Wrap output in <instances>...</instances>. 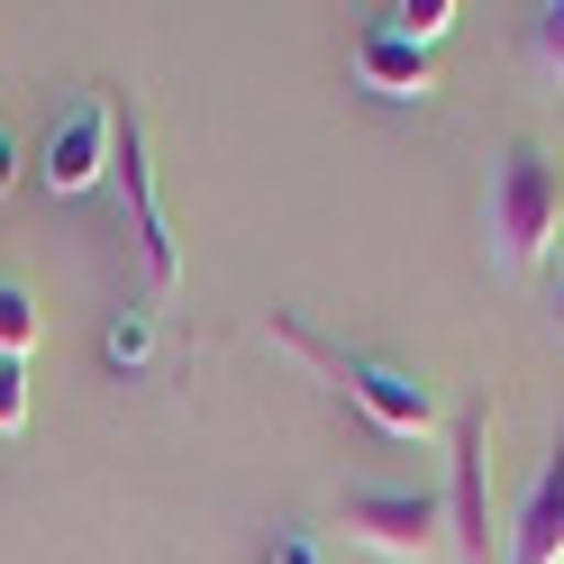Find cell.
<instances>
[{"instance_id": "6da1fadb", "label": "cell", "mask_w": 564, "mask_h": 564, "mask_svg": "<svg viewBox=\"0 0 564 564\" xmlns=\"http://www.w3.org/2000/svg\"><path fill=\"white\" fill-rule=\"evenodd\" d=\"M264 337L282 346V356H301L310 373H328L346 401H356L382 437H429L437 429V392L419 382L410 365H392V356H365V346H337V337H319L310 319H292V310H273L264 319Z\"/></svg>"}, {"instance_id": "7a4b0ae2", "label": "cell", "mask_w": 564, "mask_h": 564, "mask_svg": "<svg viewBox=\"0 0 564 564\" xmlns=\"http://www.w3.org/2000/svg\"><path fill=\"white\" fill-rule=\"evenodd\" d=\"M555 228H564V173L546 147H501L491 155V183H482V256L491 273H538L555 256Z\"/></svg>"}, {"instance_id": "3957f363", "label": "cell", "mask_w": 564, "mask_h": 564, "mask_svg": "<svg viewBox=\"0 0 564 564\" xmlns=\"http://www.w3.org/2000/svg\"><path fill=\"white\" fill-rule=\"evenodd\" d=\"M446 555L455 564H510L501 528H491V410H465L455 446H446Z\"/></svg>"}, {"instance_id": "277c9868", "label": "cell", "mask_w": 564, "mask_h": 564, "mask_svg": "<svg viewBox=\"0 0 564 564\" xmlns=\"http://www.w3.org/2000/svg\"><path fill=\"white\" fill-rule=\"evenodd\" d=\"M110 183H119L128 219H137V264H147V282L173 301V292H183V237H173V209H164V192H155V155H147V128H137V110L119 119Z\"/></svg>"}, {"instance_id": "5b68a950", "label": "cell", "mask_w": 564, "mask_h": 564, "mask_svg": "<svg viewBox=\"0 0 564 564\" xmlns=\"http://www.w3.org/2000/svg\"><path fill=\"white\" fill-rule=\"evenodd\" d=\"M337 528L392 564H429L446 555V491H346Z\"/></svg>"}, {"instance_id": "8992f818", "label": "cell", "mask_w": 564, "mask_h": 564, "mask_svg": "<svg viewBox=\"0 0 564 564\" xmlns=\"http://www.w3.org/2000/svg\"><path fill=\"white\" fill-rule=\"evenodd\" d=\"M110 155H119V100H110V91H83L74 110L46 128L37 183H46L55 200H83L91 183H110Z\"/></svg>"}, {"instance_id": "52a82bcc", "label": "cell", "mask_w": 564, "mask_h": 564, "mask_svg": "<svg viewBox=\"0 0 564 564\" xmlns=\"http://www.w3.org/2000/svg\"><path fill=\"white\" fill-rule=\"evenodd\" d=\"M510 564H564V419H555V446L510 519Z\"/></svg>"}, {"instance_id": "ba28073f", "label": "cell", "mask_w": 564, "mask_h": 564, "mask_svg": "<svg viewBox=\"0 0 564 564\" xmlns=\"http://www.w3.org/2000/svg\"><path fill=\"white\" fill-rule=\"evenodd\" d=\"M356 74H365V91H382V100H429V91H437L429 46L392 37V28H365V37H356Z\"/></svg>"}, {"instance_id": "9c48e42d", "label": "cell", "mask_w": 564, "mask_h": 564, "mask_svg": "<svg viewBox=\"0 0 564 564\" xmlns=\"http://www.w3.org/2000/svg\"><path fill=\"white\" fill-rule=\"evenodd\" d=\"M455 19H465L455 0H401V10H382L373 28H392V37H410V46H437V37H446Z\"/></svg>"}, {"instance_id": "30bf717a", "label": "cell", "mask_w": 564, "mask_h": 564, "mask_svg": "<svg viewBox=\"0 0 564 564\" xmlns=\"http://www.w3.org/2000/svg\"><path fill=\"white\" fill-rule=\"evenodd\" d=\"M100 356H110L119 373H137V365L155 356V310H119V319L100 328Z\"/></svg>"}, {"instance_id": "8fae6325", "label": "cell", "mask_w": 564, "mask_h": 564, "mask_svg": "<svg viewBox=\"0 0 564 564\" xmlns=\"http://www.w3.org/2000/svg\"><path fill=\"white\" fill-rule=\"evenodd\" d=\"M28 346H37V292L28 282H0V356L28 365Z\"/></svg>"}, {"instance_id": "7c38bea8", "label": "cell", "mask_w": 564, "mask_h": 564, "mask_svg": "<svg viewBox=\"0 0 564 564\" xmlns=\"http://www.w3.org/2000/svg\"><path fill=\"white\" fill-rule=\"evenodd\" d=\"M528 64H538L546 83H564V0H546V10H528Z\"/></svg>"}, {"instance_id": "4fadbf2b", "label": "cell", "mask_w": 564, "mask_h": 564, "mask_svg": "<svg viewBox=\"0 0 564 564\" xmlns=\"http://www.w3.org/2000/svg\"><path fill=\"white\" fill-rule=\"evenodd\" d=\"M28 429V365L0 356V437H19Z\"/></svg>"}, {"instance_id": "5bb4252c", "label": "cell", "mask_w": 564, "mask_h": 564, "mask_svg": "<svg viewBox=\"0 0 564 564\" xmlns=\"http://www.w3.org/2000/svg\"><path fill=\"white\" fill-rule=\"evenodd\" d=\"M273 564H328V555H319V538H301V528H292V538H273Z\"/></svg>"}, {"instance_id": "9a60e30c", "label": "cell", "mask_w": 564, "mask_h": 564, "mask_svg": "<svg viewBox=\"0 0 564 564\" xmlns=\"http://www.w3.org/2000/svg\"><path fill=\"white\" fill-rule=\"evenodd\" d=\"M10 173H19V155H10V128H0V192H10Z\"/></svg>"}, {"instance_id": "2e32d148", "label": "cell", "mask_w": 564, "mask_h": 564, "mask_svg": "<svg viewBox=\"0 0 564 564\" xmlns=\"http://www.w3.org/2000/svg\"><path fill=\"white\" fill-rule=\"evenodd\" d=\"M555 319H564V237H555Z\"/></svg>"}]
</instances>
